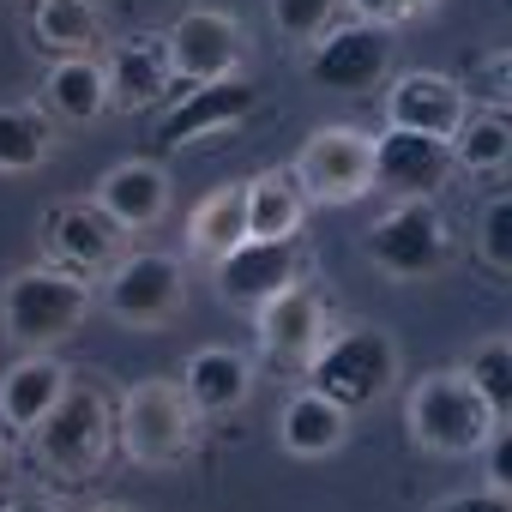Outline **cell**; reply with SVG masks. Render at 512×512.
<instances>
[{"label":"cell","mask_w":512,"mask_h":512,"mask_svg":"<svg viewBox=\"0 0 512 512\" xmlns=\"http://www.w3.org/2000/svg\"><path fill=\"white\" fill-rule=\"evenodd\" d=\"M91 308V284L73 278V272H55V266H37V272H13L7 290H0V320H7V338L25 344V350H49L61 338L79 332Z\"/></svg>","instance_id":"1"},{"label":"cell","mask_w":512,"mask_h":512,"mask_svg":"<svg viewBox=\"0 0 512 512\" xmlns=\"http://www.w3.org/2000/svg\"><path fill=\"white\" fill-rule=\"evenodd\" d=\"M410 434L422 452H446V458H464V452H482L488 434H494V416L482 404V392L464 380V374H428L410 386Z\"/></svg>","instance_id":"2"},{"label":"cell","mask_w":512,"mask_h":512,"mask_svg":"<svg viewBox=\"0 0 512 512\" xmlns=\"http://www.w3.org/2000/svg\"><path fill=\"white\" fill-rule=\"evenodd\" d=\"M109 440H115V410H109V398L97 386H67V398L31 428V452L55 476H91V470H103Z\"/></svg>","instance_id":"3"},{"label":"cell","mask_w":512,"mask_h":512,"mask_svg":"<svg viewBox=\"0 0 512 512\" xmlns=\"http://www.w3.org/2000/svg\"><path fill=\"white\" fill-rule=\"evenodd\" d=\"M193 422H199V410L187 404L181 380H139V386H127V398L115 410V428H121V446H127L133 464H175V458H187Z\"/></svg>","instance_id":"4"},{"label":"cell","mask_w":512,"mask_h":512,"mask_svg":"<svg viewBox=\"0 0 512 512\" xmlns=\"http://www.w3.org/2000/svg\"><path fill=\"white\" fill-rule=\"evenodd\" d=\"M392 374H398V344H392L386 332H368V326L326 338L320 356L308 362V386H314L320 398H332L338 410L374 404V398L392 386Z\"/></svg>","instance_id":"5"},{"label":"cell","mask_w":512,"mask_h":512,"mask_svg":"<svg viewBox=\"0 0 512 512\" xmlns=\"http://www.w3.org/2000/svg\"><path fill=\"white\" fill-rule=\"evenodd\" d=\"M296 187L314 205H356L374 193V139L356 127H320L296 157Z\"/></svg>","instance_id":"6"},{"label":"cell","mask_w":512,"mask_h":512,"mask_svg":"<svg viewBox=\"0 0 512 512\" xmlns=\"http://www.w3.org/2000/svg\"><path fill=\"white\" fill-rule=\"evenodd\" d=\"M43 253L55 272H103V266H121L127 260V229L97 205V199H67L55 211H43Z\"/></svg>","instance_id":"7"},{"label":"cell","mask_w":512,"mask_h":512,"mask_svg":"<svg viewBox=\"0 0 512 512\" xmlns=\"http://www.w3.org/2000/svg\"><path fill=\"white\" fill-rule=\"evenodd\" d=\"M368 260L392 278H434L446 266V223L434 199H398L368 229Z\"/></svg>","instance_id":"8"},{"label":"cell","mask_w":512,"mask_h":512,"mask_svg":"<svg viewBox=\"0 0 512 512\" xmlns=\"http://www.w3.org/2000/svg\"><path fill=\"white\" fill-rule=\"evenodd\" d=\"M386 67H392V31H386V25H368V19L338 25V31H326V37L308 49V79H314L320 91H344V97L380 91Z\"/></svg>","instance_id":"9"},{"label":"cell","mask_w":512,"mask_h":512,"mask_svg":"<svg viewBox=\"0 0 512 512\" xmlns=\"http://www.w3.org/2000/svg\"><path fill=\"white\" fill-rule=\"evenodd\" d=\"M169 67L175 79H193V85H211V79H235L241 61H247V37L229 13L217 7H193L169 25Z\"/></svg>","instance_id":"10"},{"label":"cell","mask_w":512,"mask_h":512,"mask_svg":"<svg viewBox=\"0 0 512 512\" xmlns=\"http://www.w3.org/2000/svg\"><path fill=\"white\" fill-rule=\"evenodd\" d=\"M181 266L169 253H127L103 284V308L121 326H169V314L181 308Z\"/></svg>","instance_id":"11"},{"label":"cell","mask_w":512,"mask_h":512,"mask_svg":"<svg viewBox=\"0 0 512 512\" xmlns=\"http://www.w3.org/2000/svg\"><path fill=\"white\" fill-rule=\"evenodd\" d=\"M452 175V145L428 133L386 127L374 139V187H392L398 199H434Z\"/></svg>","instance_id":"12"},{"label":"cell","mask_w":512,"mask_h":512,"mask_svg":"<svg viewBox=\"0 0 512 512\" xmlns=\"http://www.w3.org/2000/svg\"><path fill=\"white\" fill-rule=\"evenodd\" d=\"M260 344H266V356L272 362H284V368H308L314 356H320V344H326V302L296 278L290 290H278L266 308H260Z\"/></svg>","instance_id":"13"},{"label":"cell","mask_w":512,"mask_h":512,"mask_svg":"<svg viewBox=\"0 0 512 512\" xmlns=\"http://www.w3.org/2000/svg\"><path fill=\"white\" fill-rule=\"evenodd\" d=\"M290 284H296V241H241L229 260H217V296L229 308H266Z\"/></svg>","instance_id":"14"},{"label":"cell","mask_w":512,"mask_h":512,"mask_svg":"<svg viewBox=\"0 0 512 512\" xmlns=\"http://www.w3.org/2000/svg\"><path fill=\"white\" fill-rule=\"evenodd\" d=\"M386 115L404 133H428V139H446L452 145V133L464 127L470 103H464L458 79H446V73H404L392 85V97H386Z\"/></svg>","instance_id":"15"},{"label":"cell","mask_w":512,"mask_h":512,"mask_svg":"<svg viewBox=\"0 0 512 512\" xmlns=\"http://www.w3.org/2000/svg\"><path fill=\"white\" fill-rule=\"evenodd\" d=\"M247 109H253V85H247V79H211V85H193V97L175 103L169 121L157 127V145H163V151H181V145H193V139H205V133L235 127Z\"/></svg>","instance_id":"16"},{"label":"cell","mask_w":512,"mask_h":512,"mask_svg":"<svg viewBox=\"0 0 512 512\" xmlns=\"http://www.w3.org/2000/svg\"><path fill=\"white\" fill-rule=\"evenodd\" d=\"M97 205H103L121 229H151V223L169 211V175H163V163H151V157L115 163V169L103 175V187H97Z\"/></svg>","instance_id":"17"},{"label":"cell","mask_w":512,"mask_h":512,"mask_svg":"<svg viewBox=\"0 0 512 512\" xmlns=\"http://www.w3.org/2000/svg\"><path fill=\"white\" fill-rule=\"evenodd\" d=\"M181 392H187V404H193L199 416H223V410L247 404V392H253V368H247L235 350L211 344V350H193V356H187Z\"/></svg>","instance_id":"18"},{"label":"cell","mask_w":512,"mask_h":512,"mask_svg":"<svg viewBox=\"0 0 512 512\" xmlns=\"http://www.w3.org/2000/svg\"><path fill=\"white\" fill-rule=\"evenodd\" d=\"M344 434H350V410H338V404H332V398H320L314 386H308V392H296V398L284 404L278 440H284V452H290V458H332V452L344 446Z\"/></svg>","instance_id":"19"},{"label":"cell","mask_w":512,"mask_h":512,"mask_svg":"<svg viewBox=\"0 0 512 512\" xmlns=\"http://www.w3.org/2000/svg\"><path fill=\"white\" fill-rule=\"evenodd\" d=\"M308 223V199L290 169H266L247 181V241H296Z\"/></svg>","instance_id":"20"},{"label":"cell","mask_w":512,"mask_h":512,"mask_svg":"<svg viewBox=\"0 0 512 512\" xmlns=\"http://www.w3.org/2000/svg\"><path fill=\"white\" fill-rule=\"evenodd\" d=\"M103 67H109V103L115 109H151V103H163V91L175 79L163 43H121L115 61H103Z\"/></svg>","instance_id":"21"},{"label":"cell","mask_w":512,"mask_h":512,"mask_svg":"<svg viewBox=\"0 0 512 512\" xmlns=\"http://www.w3.org/2000/svg\"><path fill=\"white\" fill-rule=\"evenodd\" d=\"M67 368L55 362V356H31V362H19L13 374H7V386H0V416H7L13 428H37L61 398H67Z\"/></svg>","instance_id":"22"},{"label":"cell","mask_w":512,"mask_h":512,"mask_svg":"<svg viewBox=\"0 0 512 512\" xmlns=\"http://www.w3.org/2000/svg\"><path fill=\"white\" fill-rule=\"evenodd\" d=\"M247 241V187H217L193 205L187 217V247L199 253V260H229V253Z\"/></svg>","instance_id":"23"},{"label":"cell","mask_w":512,"mask_h":512,"mask_svg":"<svg viewBox=\"0 0 512 512\" xmlns=\"http://www.w3.org/2000/svg\"><path fill=\"white\" fill-rule=\"evenodd\" d=\"M31 37H37V49L73 61V55H91V49H97V37H103V13H97V0H37Z\"/></svg>","instance_id":"24"},{"label":"cell","mask_w":512,"mask_h":512,"mask_svg":"<svg viewBox=\"0 0 512 512\" xmlns=\"http://www.w3.org/2000/svg\"><path fill=\"white\" fill-rule=\"evenodd\" d=\"M49 109H55L61 121H73V127L97 121V115L109 109V67L91 61V55L55 61V73H49Z\"/></svg>","instance_id":"25"},{"label":"cell","mask_w":512,"mask_h":512,"mask_svg":"<svg viewBox=\"0 0 512 512\" xmlns=\"http://www.w3.org/2000/svg\"><path fill=\"white\" fill-rule=\"evenodd\" d=\"M49 151H55V133L43 109H25V103L0 109V175H31L49 163Z\"/></svg>","instance_id":"26"},{"label":"cell","mask_w":512,"mask_h":512,"mask_svg":"<svg viewBox=\"0 0 512 512\" xmlns=\"http://www.w3.org/2000/svg\"><path fill=\"white\" fill-rule=\"evenodd\" d=\"M452 163L476 169V175H494L512 163V121L500 109H470L464 127L452 133Z\"/></svg>","instance_id":"27"},{"label":"cell","mask_w":512,"mask_h":512,"mask_svg":"<svg viewBox=\"0 0 512 512\" xmlns=\"http://www.w3.org/2000/svg\"><path fill=\"white\" fill-rule=\"evenodd\" d=\"M464 380L482 392L494 422H512V338H482L464 362Z\"/></svg>","instance_id":"28"},{"label":"cell","mask_w":512,"mask_h":512,"mask_svg":"<svg viewBox=\"0 0 512 512\" xmlns=\"http://www.w3.org/2000/svg\"><path fill=\"white\" fill-rule=\"evenodd\" d=\"M332 13H338V0H272V25L296 43H320L332 31Z\"/></svg>","instance_id":"29"},{"label":"cell","mask_w":512,"mask_h":512,"mask_svg":"<svg viewBox=\"0 0 512 512\" xmlns=\"http://www.w3.org/2000/svg\"><path fill=\"white\" fill-rule=\"evenodd\" d=\"M482 260L494 272H512V199H494L482 211Z\"/></svg>","instance_id":"30"},{"label":"cell","mask_w":512,"mask_h":512,"mask_svg":"<svg viewBox=\"0 0 512 512\" xmlns=\"http://www.w3.org/2000/svg\"><path fill=\"white\" fill-rule=\"evenodd\" d=\"M350 7L368 19V25H404V19H416V13H428L434 0H350Z\"/></svg>","instance_id":"31"},{"label":"cell","mask_w":512,"mask_h":512,"mask_svg":"<svg viewBox=\"0 0 512 512\" xmlns=\"http://www.w3.org/2000/svg\"><path fill=\"white\" fill-rule=\"evenodd\" d=\"M488 482L494 494H512V422L488 434Z\"/></svg>","instance_id":"32"},{"label":"cell","mask_w":512,"mask_h":512,"mask_svg":"<svg viewBox=\"0 0 512 512\" xmlns=\"http://www.w3.org/2000/svg\"><path fill=\"white\" fill-rule=\"evenodd\" d=\"M476 73H482V85H488V91L512 97V49H494V55H482V61H476Z\"/></svg>","instance_id":"33"},{"label":"cell","mask_w":512,"mask_h":512,"mask_svg":"<svg viewBox=\"0 0 512 512\" xmlns=\"http://www.w3.org/2000/svg\"><path fill=\"white\" fill-rule=\"evenodd\" d=\"M7 512H61V506H49V500H7Z\"/></svg>","instance_id":"34"},{"label":"cell","mask_w":512,"mask_h":512,"mask_svg":"<svg viewBox=\"0 0 512 512\" xmlns=\"http://www.w3.org/2000/svg\"><path fill=\"white\" fill-rule=\"evenodd\" d=\"M446 512H500V506H494V500H452Z\"/></svg>","instance_id":"35"},{"label":"cell","mask_w":512,"mask_h":512,"mask_svg":"<svg viewBox=\"0 0 512 512\" xmlns=\"http://www.w3.org/2000/svg\"><path fill=\"white\" fill-rule=\"evenodd\" d=\"M97 512H127V506H97Z\"/></svg>","instance_id":"36"},{"label":"cell","mask_w":512,"mask_h":512,"mask_svg":"<svg viewBox=\"0 0 512 512\" xmlns=\"http://www.w3.org/2000/svg\"><path fill=\"white\" fill-rule=\"evenodd\" d=\"M0 464H7V446H0Z\"/></svg>","instance_id":"37"},{"label":"cell","mask_w":512,"mask_h":512,"mask_svg":"<svg viewBox=\"0 0 512 512\" xmlns=\"http://www.w3.org/2000/svg\"><path fill=\"white\" fill-rule=\"evenodd\" d=\"M0 512H7V500H0Z\"/></svg>","instance_id":"38"}]
</instances>
